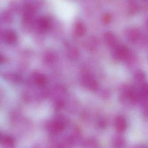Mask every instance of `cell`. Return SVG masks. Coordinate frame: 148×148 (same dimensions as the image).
I'll return each mask as SVG.
<instances>
[{
    "mask_svg": "<svg viewBox=\"0 0 148 148\" xmlns=\"http://www.w3.org/2000/svg\"><path fill=\"white\" fill-rule=\"evenodd\" d=\"M116 126L117 130L121 132L125 130L127 127V124L125 120L120 117L117 118L116 121Z\"/></svg>",
    "mask_w": 148,
    "mask_h": 148,
    "instance_id": "obj_1",
    "label": "cell"
},
{
    "mask_svg": "<svg viewBox=\"0 0 148 148\" xmlns=\"http://www.w3.org/2000/svg\"><path fill=\"white\" fill-rule=\"evenodd\" d=\"M1 142L8 148H12L14 145V139L10 136H3Z\"/></svg>",
    "mask_w": 148,
    "mask_h": 148,
    "instance_id": "obj_2",
    "label": "cell"
},
{
    "mask_svg": "<svg viewBox=\"0 0 148 148\" xmlns=\"http://www.w3.org/2000/svg\"><path fill=\"white\" fill-rule=\"evenodd\" d=\"M36 81L39 84H43L45 83V78L43 76L40 75L37 77Z\"/></svg>",
    "mask_w": 148,
    "mask_h": 148,
    "instance_id": "obj_3",
    "label": "cell"
},
{
    "mask_svg": "<svg viewBox=\"0 0 148 148\" xmlns=\"http://www.w3.org/2000/svg\"><path fill=\"white\" fill-rule=\"evenodd\" d=\"M3 138V136L0 133V143L2 141Z\"/></svg>",
    "mask_w": 148,
    "mask_h": 148,
    "instance_id": "obj_4",
    "label": "cell"
},
{
    "mask_svg": "<svg viewBox=\"0 0 148 148\" xmlns=\"http://www.w3.org/2000/svg\"><path fill=\"white\" fill-rule=\"evenodd\" d=\"M147 25L148 27V20L147 21Z\"/></svg>",
    "mask_w": 148,
    "mask_h": 148,
    "instance_id": "obj_5",
    "label": "cell"
}]
</instances>
